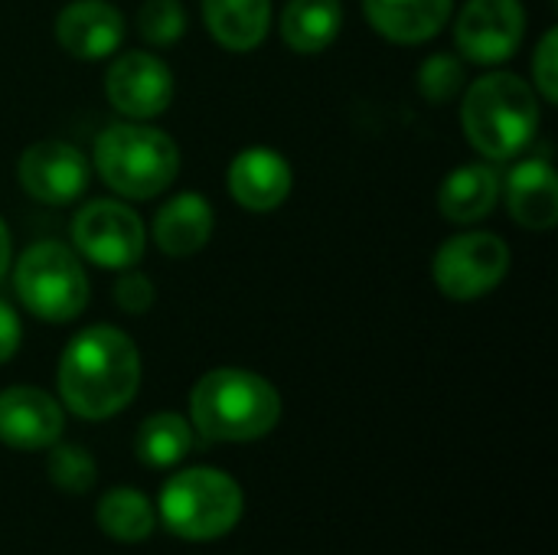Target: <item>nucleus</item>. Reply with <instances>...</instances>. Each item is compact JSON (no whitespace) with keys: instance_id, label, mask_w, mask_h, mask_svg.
<instances>
[{"instance_id":"obj_1","label":"nucleus","mask_w":558,"mask_h":555,"mask_svg":"<svg viewBox=\"0 0 558 555\" xmlns=\"http://www.w3.org/2000/svg\"><path fill=\"white\" fill-rule=\"evenodd\" d=\"M56 383L62 402L78 419L101 422L134 399L141 386V353L134 340L111 324L85 327L65 343Z\"/></svg>"},{"instance_id":"obj_2","label":"nucleus","mask_w":558,"mask_h":555,"mask_svg":"<svg viewBox=\"0 0 558 555\" xmlns=\"http://www.w3.org/2000/svg\"><path fill=\"white\" fill-rule=\"evenodd\" d=\"M461 124L477 154L487 160H513L539 131L536 88L517 72H487L468 88Z\"/></svg>"},{"instance_id":"obj_3","label":"nucleus","mask_w":558,"mask_h":555,"mask_svg":"<svg viewBox=\"0 0 558 555\" xmlns=\"http://www.w3.org/2000/svg\"><path fill=\"white\" fill-rule=\"evenodd\" d=\"M190 415L209 442H255L278 425L281 396L265 376L222 366L193 386Z\"/></svg>"},{"instance_id":"obj_4","label":"nucleus","mask_w":558,"mask_h":555,"mask_svg":"<svg viewBox=\"0 0 558 555\" xmlns=\"http://www.w3.org/2000/svg\"><path fill=\"white\" fill-rule=\"evenodd\" d=\"M98 177L128 200L160 196L180 173V150L170 134L144 121L111 124L95 141Z\"/></svg>"},{"instance_id":"obj_5","label":"nucleus","mask_w":558,"mask_h":555,"mask_svg":"<svg viewBox=\"0 0 558 555\" xmlns=\"http://www.w3.org/2000/svg\"><path fill=\"white\" fill-rule=\"evenodd\" d=\"M13 288L23 307L46 324L75 321L88 304V275L82 258L56 239L33 242L20 255L13 265Z\"/></svg>"},{"instance_id":"obj_6","label":"nucleus","mask_w":558,"mask_h":555,"mask_svg":"<svg viewBox=\"0 0 558 555\" xmlns=\"http://www.w3.org/2000/svg\"><path fill=\"white\" fill-rule=\"evenodd\" d=\"M242 517L239 484L213 468H193L160 491V520L180 540L206 543L226 536Z\"/></svg>"},{"instance_id":"obj_7","label":"nucleus","mask_w":558,"mask_h":555,"mask_svg":"<svg viewBox=\"0 0 558 555\" xmlns=\"http://www.w3.org/2000/svg\"><path fill=\"white\" fill-rule=\"evenodd\" d=\"M72 242L82 258L105 272L134 268L147 249L141 216L118 200H88L72 216Z\"/></svg>"},{"instance_id":"obj_8","label":"nucleus","mask_w":558,"mask_h":555,"mask_svg":"<svg viewBox=\"0 0 558 555\" xmlns=\"http://www.w3.org/2000/svg\"><path fill=\"white\" fill-rule=\"evenodd\" d=\"M510 272V245L494 232H464L448 239L432 265L435 285L451 301L490 294Z\"/></svg>"},{"instance_id":"obj_9","label":"nucleus","mask_w":558,"mask_h":555,"mask_svg":"<svg viewBox=\"0 0 558 555\" xmlns=\"http://www.w3.org/2000/svg\"><path fill=\"white\" fill-rule=\"evenodd\" d=\"M526 10L520 0H468L454 20L458 52L481 65H500L523 46Z\"/></svg>"},{"instance_id":"obj_10","label":"nucleus","mask_w":558,"mask_h":555,"mask_svg":"<svg viewBox=\"0 0 558 555\" xmlns=\"http://www.w3.org/2000/svg\"><path fill=\"white\" fill-rule=\"evenodd\" d=\"M105 95L131 121H150L173 101V72L154 52H124L105 72Z\"/></svg>"},{"instance_id":"obj_11","label":"nucleus","mask_w":558,"mask_h":555,"mask_svg":"<svg viewBox=\"0 0 558 555\" xmlns=\"http://www.w3.org/2000/svg\"><path fill=\"white\" fill-rule=\"evenodd\" d=\"M20 186L46 203V206H65L78 200L88 186V160L85 154L69 141H36L20 157Z\"/></svg>"},{"instance_id":"obj_12","label":"nucleus","mask_w":558,"mask_h":555,"mask_svg":"<svg viewBox=\"0 0 558 555\" xmlns=\"http://www.w3.org/2000/svg\"><path fill=\"white\" fill-rule=\"evenodd\" d=\"M62 406L33 386H10L0 393V442L16 451L52 448L62 435Z\"/></svg>"},{"instance_id":"obj_13","label":"nucleus","mask_w":558,"mask_h":555,"mask_svg":"<svg viewBox=\"0 0 558 555\" xmlns=\"http://www.w3.org/2000/svg\"><path fill=\"white\" fill-rule=\"evenodd\" d=\"M56 39L69 56L98 62L121 46L124 16L108 0H72L56 13Z\"/></svg>"},{"instance_id":"obj_14","label":"nucleus","mask_w":558,"mask_h":555,"mask_svg":"<svg viewBox=\"0 0 558 555\" xmlns=\"http://www.w3.org/2000/svg\"><path fill=\"white\" fill-rule=\"evenodd\" d=\"M291 164L271 147H245L229 164V193L248 213H271L291 196Z\"/></svg>"},{"instance_id":"obj_15","label":"nucleus","mask_w":558,"mask_h":555,"mask_svg":"<svg viewBox=\"0 0 558 555\" xmlns=\"http://www.w3.org/2000/svg\"><path fill=\"white\" fill-rule=\"evenodd\" d=\"M507 206L523 229L546 232L558 222V173L546 157H526L507 173Z\"/></svg>"},{"instance_id":"obj_16","label":"nucleus","mask_w":558,"mask_h":555,"mask_svg":"<svg viewBox=\"0 0 558 555\" xmlns=\"http://www.w3.org/2000/svg\"><path fill=\"white\" fill-rule=\"evenodd\" d=\"M454 0H363L369 26L402 46L435 39L451 20Z\"/></svg>"},{"instance_id":"obj_17","label":"nucleus","mask_w":558,"mask_h":555,"mask_svg":"<svg viewBox=\"0 0 558 555\" xmlns=\"http://www.w3.org/2000/svg\"><path fill=\"white\" fill-rule=\"evenodd\" d=\"M213 206L199 193H177L157 209L154 219V239L157 249L170 258H186L196 255L209 236H213Z\"/></svg>"},{"instance_id":"obj_18","label":"nucleus","mask_w":558,"mask_h":555,"mask_svg":"<svg viewBox=\"0 0 558 555\" xmlns=\"http://www.w3.org/2000/svg\"><path fill=\"white\" fill-rule=\"evenodd\" d=\"M500 200V177L490 164H464L441 180L438 209L448 222L471 226L494 213Z\"/></svg>"},{"instance_id":"obj_19","label":"nucleus","mask_w":558,"mask_h":555,"mask_svg":"<svg viewBox=\"0 0 558 555\" xmlns=\"http://www.w3.org/2000/svg\"><path fill=\"white\" fill-rule=\"evenodd\" d=\"M203 23L222 49L248 52L268 36L271 0H203Z\"/></svg>"},{"instance_id":"obj_20","label":"nucleus","mask_w":558,"mask_h":555,"mask_svg":"<svg viewBox=\"0 0 558 555\" xmlns=\"http://www.w3.org/2000/svg\"><path fill=\"white\" fill-rule=\"evenodd\" d=\"M343 29L340 0H288L281 10V36L301 56H317Z\"/></svg>"},{"instance_id":"obj_21","label":"nucleus","mask_w":558,"mask_h":555,"mask_svg":"<svg viewBox=\"0 0 558 555\" xmlns=\"http://www.w3.org/2000/svg\"><path fill=\"white\" fill-rule=\"evenodd\" d=\"M98 527L118 543H141L154 533V507L131 487H114L98 500Z\"/></svg>"},{"instance_id":"obj_22","label":"nucleus","mask_w":558,"mask_h":555,"mask_svg":"<svg viewBox=\"0 0 558 555\" xmlns=\"http://www.w3.org/2000/svg\"><path fill=\"white\" fill-rule=\"evenodd\" d=\"M190 448H193V429L177 412H157L137 432V455L150 468H173L190 455Z\"/></svg>"},{"instance_id":"obj_23","label":"nucleus","mask_w":558,"mask_h":555,"mask_svg":"<svg viewBox=\"0 0 558 555\" xmlns=\"http://www.w3.org/2000/svg\"><path fill=\"white\" fill-rule=\"evenodd\" d=\"M464 82H468L464 62L451 52H435L418 65V92L435 105H448L451 98H458Z\"/></svg>"},{"instance_id":"obj_24","label":"nucleus","mask_w":558,"mask_h":555,"mask_svg":"<svg viewBox=\"0 0 558 555\" xmlns=\"http://www.w3.org/2000/svg\"><path fill=\"white\" fill-rule=\"evenodd\" d=\"M186 29V10L180 0H144L137 10V33L150 46H173Z\"/></svg>"},{"instance_id":"obj_25","label":"nucleus","mask_w":558,"mask_h":555,"mask_svg":"<svg viewBox=\"0 0 558 555\" xmlns=\"http://www.w3.org/2000/svg\"><path fill=\"white\" fill-rule=\"evenodd\" d=\"M95 461L88 451H82L78 445H52V455H49V481L65 491V494H85L95 487Z\"/></svg>"},{"instance_id":"obj_26","label":"nucleus","mask_w":558,"mask_h":555,"mask_svg":"<svg viewBox=\"0 0 558 555\" xmlns=\"http://www.w3.org/2000/svg\"><path fill=\"white\" fill-rule=\"evenodd\" d=\"M533 88L546 98V105L558 101V29H546L533 52Z\"/></svg>"},{"instance_id":"obj_27","label":"nucleus","mask_w":558,"mask_h":555,"mask_svg":"<svg viewBox=\"0 0 558 555\" xmlns=\"http://www.w3.org/2000/svg\"><path fill=\"white\" fill-rule=\"evenodd\" d=\"M114 304L124 311V314H147L150 304H154V281L144 275V272H134V268H124L121 278L114 281V291H111Z\"/></svg>"},{"instance_id":"obj_28","label":"nucleus","mask_w":558,"mask_h":555,"mask_svg":"<svg viewBox=\"0 0 558 555\" xmlns=\"http://www.w3.org/2000/svg\"><path fill=\"white\" fill-rule=\"evenodd\" d=\"M20 340H23L20 317L7 301H0V363H7L20 350Z\"/></svg>"},{"instance_id":"obj_29","label":"nucleus","mask_w":558,"mask_h":555,"mask_svg":"<svg viewBox=\"0 0 558 555\" xmlns=\"http://www.w3.org/2000/svg\"><path fill=\"white\" fill-rule=\"evenodd\" d=\"M10 255H13V242H10V229L0 219V278L10 272Z\"/></svg>"}]
</instances>
